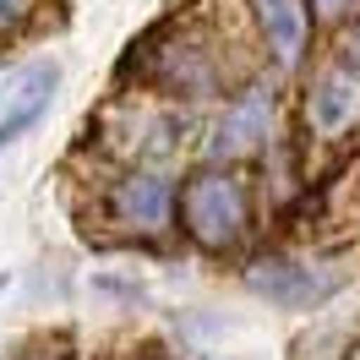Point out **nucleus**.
<instances>
[{
    "instance_id": "obj_1",
    "label": "nucleus",
    "mask_w": 360,
    "mask_h": 360,
    "mask_svg": "<svg viewBox=\"0 0 360 360\" xmlns=\"http://www.w3.org/2000/svg\"><path fill=\"white\" fill-rule=\"evenodd\" d=\"M175 213H180V229H186V235H191L202 251H229V246H240V240H246V229H251L246 180L213 164V169L191 175V180L175 191Z\"/></svg>"
},
{
    "instance_id": "obj_2",
    "label": "nucleus",
    "mask_w": 360,
    "mask_h": 360,
    "mask_svg": "<svg viewBox=\"0 0 360 360\" xmlns=\"http://www.w3.org/2000/svg\"><path fill=\"white\" fill-rule=\"evenodd\" d=\"M273 131H278V98H273L268 82H251L224 104L207 153H213V164H240V158L262 153L273 142Z\"/></svg>"
},
{
    "instance_id": "obj_3",
    "label": "nucleus",
    "mask_w": 360,
    "mask_h": 360,
    "mask_svg": "<svg viewBox=\"0 0 360 360\" xmlns=\"http://www.w3.org/2000/svg\"><path fill=\"white\" fill-rule=\"evenodd\" d=\"M110 219L136 240H153L175 224V180L164 169H131L115 180L110 191Z\"/></svg>"
},
{
    "instance_id": "obj_4",
    "label": "nucleus",
    "mask_w": 360,
    "mask_h": 360,
    "mask_svg": "<svg viewBox=\"0 0 360 360\" xmlns=\"http://www.w3.org/2000/svg\"><path fill=\"white\" fill-rule=\"evenodd\" d=\"M251 295H262L284 311H311L328 295H338V273L316 268V262H300V257H257L246 268Z\"/></svg>"
},
{
    "instance_id": "obj_5",
    "label": "nucleus",
    "mask_w": 360,
    "mask_h": 360,
    "mask_svg": "<svg viewBox=\"0 0 360 360\" xmlns=\"http://www.w3.org/2000/svg\"><path fill=\"white\" fill-rule=\"evenodd\" d=\"M306 126L322 142H338L360 126V71L349 60H333L311 77L306 88Z\"/></svg>"
},
{
    "instance_id": "obj_6",
    "label": "nucleus",
    "mask_w": 360,
    "mask_h": 360,
    "mask_svg": "<svg viewBox=\"0 0 360 360\" xmlns=\"http://www.w3.org/2000/svg\"><path fill=\"white\" fill-rule=\"evenodd\" d=\"M251 17L262 27V44L278 60V71H295L311 44V11L306 0H251Z\"/></svg>"
},
{
    "instance_id": "obj_7",
    "label": "nucleus",
    "mask_w": 360,
    "mask_h": 360,
    "mask_svg": "<svg viewBox=\"0 0 360 360\" xmlns=\"http://www.w3.org/2000/svg\"><path fill=\"white\" fill-rule=\"evenodd\" d=\"M55 82H60V66L55 60H33V66H22L0 93L6 98V115H27V120H39V115L49 110V93H55Z\"/></svg>"
},
{
    "instance_id": "obj_8",
    "label": "nucleus",
    "mask_w": 360,
    "mask_h": 360,
    "mask_svg": "<svg viewBox=\"0 0 360 360\" xmlns=\"http://www.w3.org/2000/svg\"><path fill=\"white\" fill-rule=\"evenodd\" d=\"M33 11V0H0V33H17Z\"/></svg>"
},
{
    "instance_id": "obj_9",
    "label": "nucleus",
    "mask_w": 360,
    "mask_h": 360,
    "mask_svg": "<svg viewBox=\"0 0 360 360\" xmlns=\"http://www.w3.org/2000/svg\"><path fill=\"white\" fill-rule=\"evenodd\" d=\"M311 6H316V17H349L360 0H311Z\"/></svg>"
},
{
    "instance_id": "obj_10",
    "label": "nucleus",
    "mask_w": 360,
    "mask_h": 360,
    "mask_svg": "<svg viewBox=\"0 0 360 360\" xmlns=\"http://www.w3.org/2000/svg\"><path fill=\"white\" fill-rule=\"evenodd\" d=\"M0 295H6V273H0Z\"/></svg>"
},
{
    "instance_id": "obj_11",
    "label": "nucleus",
    "mask_w": 360,
    "mask_h": 360,
    "mask_svg": "<svg viewBox=\"0 0 360 360\" xmlns=\"http://www.w3.org/2000/svg\"><path fill=\"white\" fill-rule=\"evenodd\" d=\"M33 360H49V355H33Z\"/></svg>"
}]
</instances>
